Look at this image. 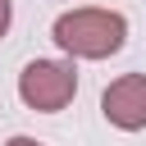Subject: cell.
Segmentation results:
<instances>
[{"label": "cell", "instance_id": "cell-2", "mask_svg": "<svg viewBox=\"0 0 146 146\" xmlns=\"http://www.w3.org/2000/svg\"><path fill=\"white\" fill-rule=\"evenodd\" d=\"M78 96V68L73 59H27L18 73V100L36 114H59Z\"/></svg>", "mask_w": 146, "mask_h": 146}, {"label": "cell", "instance_id": "cell-4", "mask_svg": "<svg viewBox=\"0 0 146 146\" xmlns=\"http://www.w3.org/2000/svg\"><path fill=\"white\" fill-rule=\"evenodd\" d=\"M9 23H14V0H0V36L9 32Z\"/></svg>", "mask_w": 146, "mask_h": 146}, {"label": "cell", "instance_id": "cell-5", "mask_svg": "<svg viewBox=\"0 0 146 146\" xmlns=\"http://www.w3.org/2000/svg\"><path fill=\"white\" fill-rule=\"evenodd\" d=\"M5 146H41V141H36V137H9Z\"/></svg>", "mask_w": 146, "mask_h": 146}, {"label": "cell", "instance_id": "cell-3", "mask_svg": "<svg viewBox=\"0 0 146 146\" xmlns=\"http://www.w3.org/2000/svg\"><path fill=\"white\" fill-rule=\"evenodd\" d=\"M100 114L119 132H141L146 128V73H123L100 91Z\"/></svg>", "mask_w": 146, "mask_h": 146}, {"label": "cell", "instance_id": "cell-1", "mask_svg": "<svg viewBox=\"0 0 146 146\" xmlns=\"http://www.w3.org/2000/svg\"><path fill=\"white\" fill-rule=\"evenodd\" d=\"M55 46L68 55V59H110L123 50L128 41V18L119 9H100V5H82V9H68L55 18L50 27Z\"/></svg>", "mask_w": 146, "mask_h": 146}]
</instances>
